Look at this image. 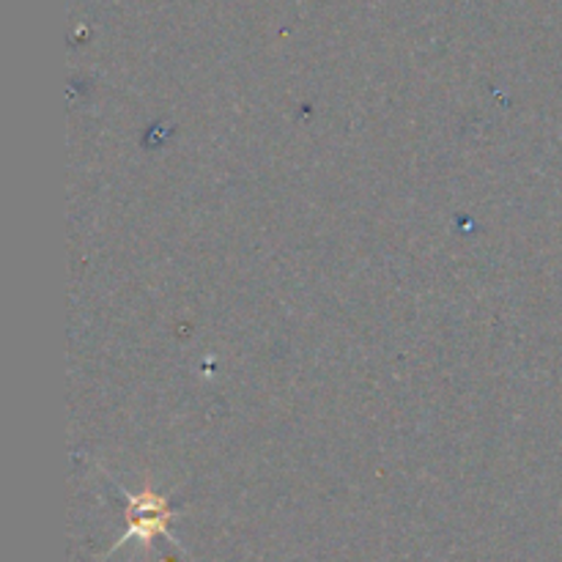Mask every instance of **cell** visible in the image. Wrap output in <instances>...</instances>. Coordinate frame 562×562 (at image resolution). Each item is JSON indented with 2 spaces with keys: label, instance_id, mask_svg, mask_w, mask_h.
Masks as SVG:
<instances>
[{
  "label": "cell",
  "instance_id": "cell-1",
  "mask_svg": "<svg viewBox=\"0 0 562 562\" xmlns=\"http://www.w3.org/2000/svg\"><path fill=\"white\" fill-rule=\"evenodd\" d=\"M176 516L179 514L170 508L168 499L154 492V488H146L140 494H126V536L113 549L124 547L132 538L143 543H151L159 536L170 538L168 527Z\"/></svg>",
  "mask_w": 562,
  "mask_h": 562
}]
</instances>
